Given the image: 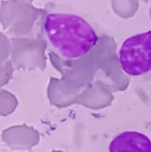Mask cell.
Masks as SVG:
<instances>
[{"instance_id": "cell-1", "label": "cell", "mask_w": 151, "mask_h": 152, "mask_svg": "<svg viewBox=\"0 0 151 152\" xmlns=\"http://www.w3.org/2000/svg\"><path fill=\"white\" fill-rule=\"evenodd\" d=\"M42 32L45 43L63 60H78L95 48L99 37L90 23L75 13L50 12L44 16Z\"/></svg>"}, {"instance_id": "cell-2", "label": "cell", "mask_w": 151, "mask_h": 152, "mask_svg": "<svg viewBox=\"0 0 151 152\" xmlns=\"http://www.w3.org/2000/svg\"><path fill=\"white\" fill-rule=\"evenodd\" d=\"M121 69L133 79H151V30L126 39L118 52Z\"/></svg>"}, {"instance_id": "cell-3", "label": "cell", "mask_w": 151, "mask_h": 152, "mask_svg": "<svg viewBox=\"0 0 151 152\" xmlns=\"http://www.w3.org/2000/svg\"><path fill=\"white\" fill-rule=\"evenodd\" d=\"M110 152H151V140L138 131H125L109 145Z\"/></svg>"}, {"instance_id": "cell-4", "label": "cell", "mask_w": 151, "mask_h": 152, "mask_svg": "<svg viewBox=\"0 0 151 152\" xmlns=\"http://www.w3.org/2000/svg\"><path fill=\"white\" fill-rule=\"evenodd\" d=\"M35 132L26 126H13L2 132L3 142L13 149H26L35 142Z\"/></svg>"}, {"instance_id": "cell-5", "label": "cell", "mask_w": 151, "mask_h": 152, "mask_svg": "<svg viewBox=\"0 0 151 152\" xmlns=\"http://www.w3.org/2000/svg\"><path fill=\"white\" fill-rule=\"evenodd\" d=\"M17 107V99L10 91L0 89V116L11 114Z\"/></svg>"}, {"instance_id": "cell-6", "label": "cell", "mask_w": 151, "mask_h": 152, "mask_svg": "<svg viewBox=\"0 0 151 152\" xmlns=\"http://www.w3.org/2000/svg\"><path fill=\"white\" fill-rule=\"evenodd\" d=\"M13 68L10 63L0 64V89L7 85L13 77Z\"/></svg>"}]
</instances>
